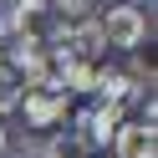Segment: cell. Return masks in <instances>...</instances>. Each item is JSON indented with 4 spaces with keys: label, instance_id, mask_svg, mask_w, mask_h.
<instances>
[{
    "label": "cell",
    "instance_id": "cell-5",
    "mask_svg": "<svg viewBox=\"0 0 158 158\" xmlns=\"http://www.w3.org/2000/svg\"><path fill=\"white\" fill-rule=\"evenodd\" d=\"M133 87H138V82H133L127 72H107V66L92 72V92H102V102H127Z\"/></svg>",
    "mask_w": 158,
    "mask_h": 158
},
{
    "label": "cell",
    "instance_id": "cell-8",
    "mask_svg": "<svg viewBox=\"0 0 158 158\" xmlns=\"http://www.w3.org/2000/svg\"><path fill=\"white\" fill-rule=\"evenodd\" d=\"M46 5H51V0H15V10H21V15H41Z\"/></svg>",
    "mask_w": 158,
    "mask_h": 158
},
{
    "label": "cell",
    "instance_id": "cell-3",
    "mask_svg": "<svg viewBox=\"0 0 158 158\" xmlns=\"http://www.w3.org/2000/svg\"><path fill=\"white\" fill-rule=\"evenodd\" d=\"M153 138H158V127L143 123V117H138V123H117L112 127V153L117 158H158L153 153Z\"/></svg>",
    "mask_w": 158,
    "mask_h": 158
},
{
    "label": "cell",
    "instance_id": "cell-6",
    "mask_svg": "<svg viewBox=\"0 0 158 158\" xmlns=\"http://www.w3.org/2000/svg\"><path fill=\"white\" fill-rule=\"evenodd\" d=\"M46 158H92V143L82 133H61V138L46 143Z\"/></svg>",
    "mask_w": 158,
    "mask_h": 158
},
{
    "label": "cell",
    "instance_id": "cell-7",
    "mask_svg": "<svg viewBox=\"0 0 158 158\" xmlns=\"http://www.w3.org/2000/svg\"><path fill=\"white\" fill-rule=\"evenodd\" d=\"M15 102H21V77H15L10 66L0 61V112H10Z\"/></svg>",
    "mask_w": 158,
    "mask_h": 158
},
{
    "label": "cell",
    "instance_id": "cell-2",
    "mask_svg": "<svg viewBox=\"0 0 158 158\" xmlns=\"http://www.w3.org/2000/svg\"><path fill=\"white\" fill-rule=\"evenodd\" d=\"M15 107H26V123L31 127H51L66 117V92L56 87V77H46V82H36V92H26Z\"/></svg>",
    "mask_w": 158,
    "mask_h": 158
},
{
    "label": "cell",
    "instance_id": "cell-9",
    "mask_svg": "<svg viewBox=\"0 0 158 158\" xmlns=\"http://www.w3.org/2000/svg\"><path fill=\"white\" fill-rule=\"evenodd\" d=\"M0 153H5V127H0Z\"/></svg>",
    "mask_w": 158,
    "mask_h": 158
},
{
    "label": "cell",
    "instance_id": "cell-4",
    "mask_svg": "<svg viewBox=\"0 0 158 158\" xmlns=\"http://www.w3.org/2000/svg\"><path fill=\"white\" fill-rule=\"evenodd\" d=\"M123 123V102H102V107H92V112H82L77 117V127H82V138L87 143H112V127Z\"/></svg>",
    "mask_w": 158,
    "mask_h": 158
},
{
    "label": "cell",
    "instance_id": "cell-1",
    "mask_svg": "<svg viewBox=\"0 0 158 158\" xmlns=\"http://www.w3.org/2000/svg\"><path fill=\"white\" fill-rule=\"evenodd\" d=\"M97 31H102V46H117V51H138V46L153 36V26H148V15L138 10V5H112V10L97 21Z\"/></svg>",
    "mask_w": 158,
    "mask_h": 158
}]
</instances>
